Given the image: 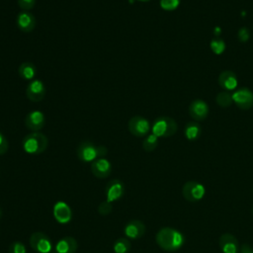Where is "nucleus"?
<instances>
[{
    "mask_svg": "<svg viewBox=\"0 0 253 253\" xmlns=\"http://www.w3.org/2000/svg\"><path fill=\"white\" fill-rule=\"evenodd\" d=\"M218 245L222 253H237L238 240L231 233H223L218 239Z\"/></svg>",
    "mask_w": 253,
    "mask_h": 253,
    "instance_id": "obj_15",
    "label": "nucleus"
},
{
    "mask_svg": "<svg viewBox=\"0 0 253 253\" xmlns=\"http://www.w3.org/2000/svg\"><path fill=\"white\" fill-rule=\"evenodd\" d=\"M239 253H253V247L249 244H243L239 250Z\"/></svg>",
    "mask_w": 253,
    "mask_h": 253,
    "instance_id": "obj_32",
    "label": "nucleus"
},
{
    "mask_svg": "<svg viewBox=\"0 0 253 253\" xmlns=\"http://www.w3.org/2000/svg\"><path fill=\"white\" fill-rule=\"evenodd\" d=\"M238 83L235 73L231 70H224L218 76V84L224 91H232Z\"/></svg>",
    "mask_w": 253,
    "mask_h": 253,
    "instance_id": "obj_18",
    "label": "nucleus"
},
{
    "mask_svg": "<svg viewBox=\"0 0 253 253\" xmlns=\"http://www.w3.org/2000/svg\"><path fill=\"white\" fill-rule=\"evenodd\" d=\"M127 128L131 134L136 137H143L150 130L149 122L141 116H133L127 123Z\"/></svg>",
    "mask_w": 253,
    "mask_h": 253,
    "instance_id": "obj_7",
    "label": "nucleus"
},
{
    "mask_svg": "<svg viewBox=\"0 0 253 253\" xmlns=\"http://www.w3.org/2000/svg\"><path fill=\"white\" fill-rule=\"evenodd\" d=\"M184 133L188 140H196L201 136L202 127L197 122H189L185 126Z\"/></svg>",
    "mask_w": 253,
    "mask_h": 253,
    "instance_id": "obj_20",
    "label": "nucleus"
},
{
    "mask_svg": "<svg viewBox=\"0 0 253 253\" xmlns=\"http://www.w3.org/2000/svg\"><path fill=\"white\" fill-rule=\"evenodd\" d=\"M145 225L141 220H129L125 226V235L130 239L141 238L145 233Z\"/></svg>",
    "mask_w": 253,
    "mask_h": 253,
    "instance_id": "obj_14",
    "label": "nucleus"
},
{
    "mask_svg": "<svg viewBox=\"0 0 253 253\" xmlns=\"http://www.w3.org/2000/svg\"><path fill=\"white\" fill-rule=\"evenodd\" d=\"M108 149L104 145H95L93 142L85 140L77 147V156L82 162H93L97 158L105 157Z\"/></svg>",
    "mask_w": 253,
    "mask_h": 253,
    "instance_id": "obj_3",
    "label": "nucleus"
},
{
    "mask_svg": "<svg viewBox=\"0 0 253 253\" xmlns=\"http://www.w3.org/2000/svg\"><path fill=\"white\" fill-rule=\"evenodd\" d=\"M17 27L24 33L32 32L37 25L36 17L29 11H21L16 18Z\"/></svg>",
    "mask_w": 253,
    "mask_h": 253,
    "instance_id": "obj_11",
    "label": "nucleus"
},
{
    "mask_svg": "<svg viewBox=\"0 0 253 253\" xmlns=\"http://www.w3.org/2000/svg\"><path fill=\"white\" fill-rule=\"evenodd\" d=\"M26 96L31 102H41L45 96V86L40 79H34L26 88Z\"/></svg>",
    "mask_w": 253,
    "mask_h": 253,
    "instance_id": "obj_9",
    "label": "nucleus"
},
{
    "mask_svg": "<svg viewBox=\"0 0 253 253\" xmlns=\"http://www.w3.org/2000/svg\"><path fill=\"white\" fill-rule=\"evenodd\" d=\"M8 251L9 253H26L27 248L24 243L20 241H15L10 244Z\"/></svg>",
    "mask_w": 253,
    "mask_h": 253,
    "instance_id": "obj_27",
    "label": "nucleus"
},
{
    "mask_svg": "<svg viewBox=\"0 0 253 253\" xmlns=\"http://www.w3.org/2000/svg\"><path fill=\"white\" fill-rule=\"evenodd\" d=\"M157 145H158V137L154 133L147 134L142 141V147L147 152L153 151L157 147Z\"/></svg>",
    "mask_w": 253,
    "mask_h": 253,
    "instance_id": "obj_24",
    "label": "nucleus"
},
{
    "mask_svg": "<svg viewBox=\"0 0 253 253\" xmlns=\"http://www.w3.org/2000/svg\"><path fill=\"white\" fill-rule=\"evenodd\" d=\"M252 214H253V207H252Z\"/></svg>",
    "mask_w": 253,
    "mask_h": 253,
    "instance_id": "obj_35",
    "label": "nucleus"
},
{
    "mask_svg": "<svg viewBox=\"0 0 253 253\" xmlns=\"http://www.w3.org/2000/svg\"><path fill=\"white\" fill-rule=\"evenodd\" d=\"M8 148H9V142L5 137V135L2 132H0V155L5 154Z\"/></svg>",
    "mask_w": 253,
    "mask_h": 253,
    "instance_id": "obj_31",
    "label": "nucleus"
},
{
    "mask_svg": "<svg viewBox=\"0 0 253 253\" xmlns=\"http://www.w3.org/2000/svg\"><path fill=\"white\" fill-rule=\"evenodd\" d=\"M206 194V189L203 184L197 181H188L182 188V195L186 201L196 203L201 201Z\"/></svg>",
    "mask_w": 253,
    "mask_h": 253,
    "instance_id": "obj_5",
    "label": "nucleus"
},
{
    "mask_svg": "<svg viewBox=\"0 0 253 253\" xmlns=\"http://www.w3.org/2000/svg\"><path fill=\"white\" fill-rule=\"evenodd\" d=\"M30 245L38 253H49L52 249L50 238L43 232L36 231L30 237Z\"/></svg>",
    "mask_w": 253,
    "mask_h": 253,
    "instance_id": "obj_6",
    "label": "nucleus"
},
{
    "mask_svg": "<svg viewBox=\"0 0 253 253\" xmlns=\"http://www.w3.org/2000/svg\"><path fill=\"white\" fill-rule=\"evenodd\" d=\"M232 100L241 110H248L253 106V92L248 88H240L232 93Z\"/></svg>",
    "mask_w": 253,
    "mask_h": 253,
    "instance_id": "obj_8",
    "label": "nucleus"
},
{
    "mask_svg": "<svg viewBox=\"0 0 253 253\" xmlns=\"http://www.w3.org/2000/svg\"><path fill=\"white\" fill-rule=\"evenodd\" d=\"M237 38L240 42H246L250 38V32L248 28L241 27L237 32Z\"/></svg>",
    "mask_w": 253,
    "mask_h": 253,
    "instance_id": "obj_29",
    "label": "nucleus"
},
{
    "mask_svg": "<svg viewBox=\"0 0 253 253\" xmlns=\"http://www.w3.org/2000/svg\"><path fill=\"white\" fill-rule=\"evenodd\" d=\"M177 129L178 126L175 120L165 116L157 118L151 126L152 133H154L157 137L172 136L176 133Z\"/></svg>",
    "mask_w": 253,
    "mask_h": 253,
    "instance_id": "obj_4",
    "label": "nucleus"
},
{
    "mask_svg": "<svg viewBox=\"0 0 253 253\" xmlns=\"http://www.w3.org/2000/svg\"><path fill=\"white\" fill-rule=\"evenodd\" d=\"M180 0H160V7L166 11H173L179 6Z\"/></svg>",
    "mask_w": 253,
    "mask_h": 253,
    "instance_id": "obj_26",
    "label": "nucleus"
},
{
    "mask_svg": "<svg viewBox=\"0 0 253 253\" xmlns=\"http://www.w3.org/2000/svg\"><path fill=\"white\" fill-rule=\"evenodd\" d=\"M138 1H141V2H147V1H149V0H138Z\"/></svg>",
    "mask_w": 253,
    "mask_h": 253,
    "instance_id": "obj_33",
    "label": "nucleus"
},
{
    "mask_svg": "<svg viewBox=\"0 0 253 253\" xmlns=\"http://www.w3.org/2000/svg\"><path fill=\"white\" fill-rule=\"evenodd\" d=\"M48 145V139L45 134L41 131H32L28 133L22 141V146L25 152L38 155L42 153Z\"/></svg>",
    "mask_w": 253,
    "mask_h": 253,
    "instance_id": "obj_2",
    "label": "nucleus"
},
{
    "mask_svg": "<svg viewBox=\"0 0 253 253\" xmlns=\"http://www.w3.org/2000/svg\"><path fill=\"white\" fill-rule=\"evenodd\" d=\"M211 48L213 53L215 54H220L224 51L225 49V43L222 39L219 38H214L211 41Z\"/></svg>",
    "mask_w": 253,
    "mask_h": 253,
    "instance_id": "obj_25",
    "label": "nucleus"
},
{
    "mask_svg": "<svg viewBox=\"0 0 253 253\" xmlns=\"http://www.w3.org/2000/svg\"><path fill=\"white\" fill-rule=\"evenodd\" d=\"M17 3L24 11L32 10L36 5V0H17Z\"/></svg>",
    "mask_w": 253,
    "mask_h": 253,
    "instance_id": "obj_30",
    "label": "nucleus"
},
{
    "mask_svg": "<svg viewBox=\"0 0 253 253\" xmlns=\"http://www.w3.org/2000/svg\"><path fill=\"white\" fill-rule=\"evenodd\" d=\"M124 195V184L118 180L110 181L106 186V197L107 201L110 203L120 200Z\"/></svg>",
    "mask_w": 253,
    "mask_h": 253,
    "instance_id": "obj_16",
    "label": "nucleus"
},
{
    "mask_svg": "<svg viewBox=\"0 0 253 253\" xmlns=\"http://www.w3.org/2000/svg\"><path fill=\"white\" fill-rule=\"evenodd\" d=\"M252 192H253V187H252Z\"/></svg>",
    "mask_w": 253,
    "mask_h": 253,
    "instance_id": "obj_36",
    "label": "nucleus"
},
{
    "mask_svg": "<svg viewBox=\"0 0 253 253\" xmlns=\"http://www.w3.org/2000/svg\"><path fill=\"white\" fill-rule=\"evenodd\" d=\"M216 104L221 108H228L233 103L232 94L229 91H221L215 97Z\"/></svg>",
    "mask_w": 253,
    "mask_h": 253,
    "instance_id": "obj_22",
    "label": "nucleus"
},
{
    "mask_svg": "<svg viewBox=\"0 0 253 253\" xmlns=\"http://www.w3.org/2000/svg\"><path fill=\"white\" fill-rule=\"evenodd\" d=\"M18 73L20 77H22L25 80H32L37 73V68L34 63L26 61L20 64L18 68Z\"/></svg>",
    "mask_w": 253,
    "mask_h": 253,
    "instance_id": "obj_21",
    "label": "nucleus"
},
{
    "mask_svg": "<svg viewBox=\"0 0 253 253\" xmlns=\"http://www.w3.org/2000/svg\"><path fill=\"white\" fill-rule=\"evenodd\" d=\"M45 118L42 111L35 110L30 113L25 118V125L26 126L32 131H39L44 126Z\"/></svg>",
    "mask_w": 253,
    "mask_h": 253,
    "instance_id": "obj_12",
    "label": "nucleus"
},
{
    "mask_svg": "<svg viewBox=\"0 0 253 253\" xmlns=\"http://www.w3.org/2000/svg\"><path fill=\"white\" fill-rule=\"evenodd\" d=\"M112 210H113L112 203L108 202L107 200L104 201V202H102V203L99 205V207H98V211H99V213H100L101 215H108V214H110L111 211H112Z\"/></svg>",
    "mask_w": 253,
    "mask_h": 253,
    "instance_id": "obj_28",
    "label": "nucleus"
},
{
    "mask_svg": "<svg viewBox=\"0 0 253 253\" xmlns=\"http://www.w3.org/2000/svg\"><path fill=\"white\" fill-rule=\"evenodd\" d=\"M78 247L77 240L72 236L62 237L55 245L56 253H75Z\"/></svg>",
    "mask_w": 253,
    "mask_h": 253,
    "instance_id": "obj_19",
    "label": "nucleus"
},
{
    "mask_svg": "<svg viewBox=\"0 0 253 253\" xmlns=\"http://www.w3.org/2000/svg\"><path fill=\"white\" fill-rule=\"evenodd\" d=\"M155 241L157 245L168 252L179 250L185 242L184 235L177 229L172 227H162L156 233Z\"/></svg>",
    "mask_w": 253,
    "mask_h": 253,
    "instance_id": "obj_1",
    "label": "nucleus"
},
{
    "mask_svg": "<svg viewBox=\"0 0 253 253\" xmlns=\"http://www.w3.org/2000/svg\"><path fill=\"white\" fill-rule=\"evenodd\" d=\"M130 242L126 237L118 238L113 246L115 253H128L130 251Z\"/></svg>",
    "mask_w": 253,
    "mask_h": 253,
    "instance_id": "obj_23",
    "label": "nucleus"
},
{
    "mask_svg": "<svg viewBox=\"0 0 253 253\" xmlns=\"http://www.w3.org/2000/svg\"><path fill=\"white\" fill-rule=\"evenodd\" d=\"M91 172L95 177L105 179L109 177L112 172V164L105 157L97 158L91 163Z\"/></svg>",
    "mask_w": 253,
    "mask_h": 253,
    "instance_id": "obj_10",
    "label": "nucleus"
},
{
    "mask_svg": "<svg viewBox=\"0 0 253 253\" xmlns=\"http://www.w3.org/2000/svg\"><path fill=\"white\" fill-rule=\"evenodd\" d=\"M189 113L194 120L203 121L209 115V106L202 99H196L190 104Z\"/></svg>",
    "mask_w": 253,
    "mask_h": 253,
    "instance_id": "obj_13",
    "label": "nucleus"
},
{
    "mask_svg": "<svg viewBox=\"0 0 253 253\" xmlns=\"http://www.w3.org/2000/svg\"><path fill=\"white\" fill-rule=\"evenodd\" d=\"M2 216V211H1V209H0V217Z\"/></svg>",
    "mask_w": 253,
    "mask_h": 253,
    "instance_id": "obj_34",
    "label": "nucleus"
},
{
    "mask_svg": "<svg viewBox=\"0 0 253 253\" xmlns=\"http://www.w3.org/2000/svg\"><path fill=\"white\" fill-rule=\"evenodd\" d=\"M53 216L59 223H67L72 217V212L66 203L57 202L53 207Z\"/></svg>",
    "mask_w": 253,
    "mask_h": 253,
    "instance_id": "obj_17",
    "label": "nucleus"
}]
</instances>
